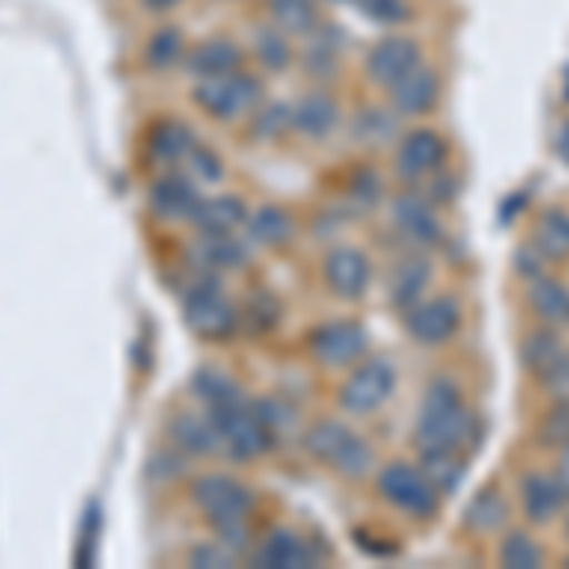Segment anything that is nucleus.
Segmentation results:
<instances>
[{"label": "nucleus", "instance_id": "nucleus-1", "mask_svg": "<svg viewBox=\"0 0 569 569\" xmlns=\"http://www.w3.org/2000/svg\"><path fill=\"white\" fill-rule=\"evenodd\" d=\"M479 418L467 410L460 383L452 376H433L426 395H421L415 445L418 452H463L479 448Z\"/></svg>", "mask_w": 569, "mask_h": 569}, {"label": "nucleus", "instance_id": "nucleus-2", "mask_svg": "<svg viewBox=\"0 0 569 569\" xmlns=\"http://www.w3.org/2000/svg\"><path fill=\"white\" fill-rule=\"evenodd\" d=\"M179 305H182V319H187V327L194 330L198 338L224 342V338H232L236 330H240V308L224 297L220 273L201 270L194 262L182 270Z\"/></svg>", "mask_w": 569, "mask_h": 569}, {"label": "nucleus", "instance_id": "nucleus-3", "mask_svg": "<svg viewBox=\"0 0 569 569\" xmlns=\"http://www.w3.org/2000/svg\"><path fill=\"white\" fill-rule=\"evenodd\" d=\"M220 429V445H224V456H232L236 463H251L259 456L270 452L278 445V437L270 433V426L259 418V410L247 399H236L220 410H209Z\"/></svg>", "mask_w": 569, "mask_h": 569}, {"label": "nucleus", "instance_id": "nucleus-4", "mask_svg": "<svg viewBox=\"0 0 569 569\" xmlns=\"http://www.w3.org/2000/svg\"><path fill=\"white\" fill-rule=\"evenodd\" d=\"M194 103L217 122H240L262 103V84L251 72H224V77H209L194 84Z\"/></svg>", "mask_w": 569, "mask_h": 569}, {"label": "nucleus", "instance_id": "nucleus-5", "mask_svg": "<svg viewBox=\"0 0 569 569\" xmlns=\"http://www.w3.org/2000/svg\"><path fill=\"white\" fill-rule=\"evenodd\" d=\"M376 490L380 498L395 505L399 512H407L410 520H433L440 509L437 486L426 479L418 463H388L376 475Z\"/></svg>", "mask_w": 569, "mask_h": 569}, {"label": "nucleus", "instance_id": "nucleus-6", "mask_svg": "<svg viewBox=\"0 0 569 569\" xmlns=\"http://www.w3.org/2000/svg\"><path fill=\"white\" fill-rule=\"evenodd\" d=\"M395 383H399V372L388 357H361L357 369L338 388V407L353 418H369L395 395Z\"/></svg>", "mask_w": 569, "mask_h": 569}, {"label": "nucleus", "instance_id": "nucleus-7", "mask_svg": "<svg viewBox=\"0 0 569 569\" xmlns=\"http://www.w3.org/2000/svg\"><path fill=\"white\" fill-rule=\"evenodd\" d=\"M190 501H194V509L213 528L240 525V520L251 517V509H254V493L247 490L240 479L220 475V471L198 475L194 486H190Z\"/></svg>", "mask_w": 569, "mask_h": 569}, {"label": "nucleus", "instance_id": "nucleus-8", "mask_svg": "<svg viewBox=\"0 0 569 569\" xmlns=\"http://www.w3.org/2000/svg\"><path fill=\"white\" fill-rule=\"evenodd\" d=\"M308 350L323 369H350L369 353V335H365L357 319H327V323L311 330Z\"/></svg>", "mask_w": 569, "mask_h": 569}, {"label": "nucleus", "instance_id": "nucleus-9", "mask_svg": "<svg viewBox=\"0 0 569 569\" xmlns=\"http://www.w3.org/2000/svg\"><path fill=\"white\" fill-rule=\"evenodd\" d=\"M448 160V141L437 130H410L395 149V176L410 187H418L421 179H429L433 171L445 168Z\"/></svg>", "mask_w": 569, "mask_h": 569}, {"label": "nucleus", "instance_id": "nucleus-10", "mask_svg": "<svg viewBox=\"0 0 569 569\" xmlns=\"http://www.w3.org/2000/svg\"><path fill=\"white\" fill-rule=\"evenodd\" d=\"M463 323V311L452 297H429L418 300L415 308H407V335L418 346H445L456 338V330Z\"/></svg>", "mask_w": 569, "mask_h": 569}, {"label": "nucleus", "instance_id": "nucleus-11", "mask_svg": "<svg viewBox=\"0 0 569 569\" xmlns=\"http://www.w3.org/2000/svg\"><path fill=\"white\" fill-rule=\"evenodd\" d=\"M391 224L402 240L415 247H437L445 240V224H440L433 201L426 194H418V190H407V194H399L391 201Z\"/></svg>", "mask_w": 569, "mask_h": 569}, {"label": "nucleus", "instance_id": "nucleus-12", "mask_svg": "<svg viewBox=\"0 0 569 569\" xmlns=\"http://www.w3.org/2000/svg\"><path fill=\"white\" fill-rule=\"evenodd\" d=\"M168 437L187 460H213V456L224 452L220 429L209 410H179V415H171Z\"/></svg>", "mask_w": 569, "mask_h": 569}, {"label": "nucleus", "instance_id": "nucleus-13", "mask_svg": "<svg viewBox=\"0 0 569 569\" xmlns=\"http://www.w3.org/2000/svg\"><path fill=\"white\" fill-rule=\"evenodd\" d=\"M323 281L335 297L361 300L365 289H369V281H372L369 254L357 251V247H330L327 259H323Z\"/></svg>", "mask_w": 569, "mask_h": 569}, {"label": "nucleus", "instance_id": "nucleus-14", "mask_svg": "<svg viewBox=\"0 0 569 569\" xmlns=\"http://www.w3.org/2000/svg\"><path fill=\"white\" fill-rule=\"evenodd\" d=\"M566 486L558 482L555 471H528L520 479V512L528 517V525H550L566 512Z\"/></svg>", "mask_w": 569, "mask_h": 569}, {"label": "nucleus", "instance_id": "nucleus-15", "mask_svg": "<svg viewBox=\"0 0 569 569\" xmlns=\"http://www.w3.org/2000/svg\"><path fill=\"white\" fill-rule=\"evenodd\" d=\"M421 66V50L415 39H380L369 50V61H365V72H369V80L376 88H395L402 77H407L410 69Z\"/></svg>", "mask_w": 569, "mask_h": 569}, {"label": "nucleus", "instance_id": "nucleus-16", "mask_svg": "<svg viewBox=\"0 0 569 569\" xmlns=\"http://www.w3.org/2000/svg\"><path fill=\"white\" fill-rule=\"evenodd\" d=\"M198 182L187 176V171H163V176H156L152 179V187H149V206H152V213L156 217H163V220H190L194 217V209H198Z\"/></svg>", "mask_w": 569, "mask_h": 569}, {"label": "nucleus", "instance_id": "nucleus-17", "mask_svg": "<svg viewBox=\"0 0 569 569\" xmlns=\"http://www.w3.org/2000/svg\"><path fill=\"white\" fill-rule=\"evenodd\" d=\"M437 103H440V77L433 69H426V66L410 69L407 77L391 88V110L399 118L433 114Z\"/></svg>", "mask_w": 569, "mask_h": 569}, {"label": "nucleus", "instance_id": "nucleus-18", "mask_svg": "<svg viewBox=\"0 0 569 569\" xmlns=\"http://www.w3.org/2000/svg\"><path fill=\"white\" fill-rule=\"evenodd\" d=\"M254 566H270V569H308L319 562V555L311 550L308 539H300L289 528H273L270 536H262V543L251 555Z\"/></svg>", "mask_w": 569, "mask_h": 569}, {"label": "nucleus", "instance_id": "nucleus-19", "mask_svg": "<svg viewBox=\"0 0 569 569\" xmlns=\"http://www.w3.org/2000/svg\"><path fill=\"white\" fill-rule=\"evenodd\" d=\"M190 262L201 266L209 273H232V270H243L251 262V247L240 240V232L232 236H206L198 232L194 247H190Z\"/></svg>", "mask_w": 569, "mask_h": 569}, {"label": "nucleus", "instance_id": "nucleus-20", "mask_svg": "<svg viewBox=\"0 0 569 569\" xmlns=\"http://www.w3.org/2000/svg\"><path fill=\"white\" fill-rule=\"evenodd\" d=\"M247 217H251V209H247L243 198L217 194V198H201L198 201L190 224H194L198 232H206V236H232V232H243Z\"/></svg>", "mask_w": 569, "mask_h": 569}, {"label": "nucleus", "instance_id": "nucleus-21", "mask_svg": "<svg viewBox=\"0 0 569 569\" xmlns=\"http://www.w3.org/2000/svg\"><path fill=\"white\" fill-rule=\"evenodd\" d=\"M338 103L327 96V91H308V96L297 99V107H292V130L300 137H308V141H323L338 130Z\"/></svg>", "mask_w": 569, "mask_h": 569}, {"label": "nucleus", "instance_id": "nucleus-22", "mask_svg": "<svg viewBox=\"0 0 569 569\" xmlns=\"http://www.w3.org/2000/svg\"><path fill=\"white\" fill-rule=\"evenodd\" d=\"M429 281H433V266H429V259H421V254L402 259L391 273V308L407 311V308H415L418 300H426Z\"/></svg>", "mask_w": 569, "mask_h": 569}, {"label": "nucleus", "instance_id": "nucleus-23", "mask_svg": "<svg viewBox=\"0 0 569 569\" xmlns=\"http://www.w3.org/2000/svg\"><path fill=\"white\" fill-rule=\"evenodd\" d=\"M528 308L539 323L547 327H569V289L562 281L555 278H531V289H528Z\"/></svg>", "mask_w": 569, "mask_h": 569}, {"label": "nucleus", "instance_id": "nucleus-24", "mask_svg": "<svg viewBox=\"0 0 569 569\" xmlns=\"http://www.w3.org/2000/svg\"><path fill=\"white\" fill-rule=\"evenodd\" d=\"M297 236V220L284 206H259L247 217V240L262 247H284Z\"/></svg>", "mask_w": 569, "mask_h": 569}, {"label": "nucleus", "instance_id": "nucleus-25", "mask_svg": "<svg viewBox=\"0 0 569 569\" xmlns=\"http://www.w3.org/2000/svg\"><path fill=\"white\" fill-rule=\"evenodd\" d=\"M194 144H198L194 133H190L182 122H171V118L168 122H156L149 133V156L160 163V168H179Z\"/></svg>", "mask_w": 569, "mask_h": 569}, {"label": "nucleus", "instance_id": "nucleus-26", "mask_svg": "<svg viewBox=\"0 0 569 569\" xmlns=\"http://www.w3.org/2000/svg\"><path fill=\"white\" fill-rule=\"evenodd\" d=\"M187 69L194 80H209V77H224V72H236L240 69V50L224 39H209L190 50L187 58Z\"/></svg>", "mask_w": 569, "mask_h": 569}, {"label": "nucleus", "instance_id": "nucleus-27", "mask_svg": "<svg viewBox=\"0 0 569 569\" xmlns=\"http://www.w3.org/2000/svg\"><path fill=\"white\" fill-rule=\"evenodd\" d=\"M531 247H536L547 262L569 259V213L566 209H547V213H539L536 232H531Z\"/></svg>", "mask_w": 569, "mask_h": 569}, {"label": "nucleus", "instance_id": "nucleus-28", "mask_svg": "<svg viewBox=\"0 0 569 569\" xmlns=\"http://www.w3.org/2000/svg\"><path fill=\"white\" fill-rule=\"evenodd\" d=\"M562 353H569V346L562 342V335H558V327H536L525 335V342H520V361H525V369L531 376L547 372L550 365L558 361Z\"/></svg>", "mask_w": 569, "mask_h": 569}, {"label": "nucleus", "instance_id": "nucleus-29", "mask_svg": "<svg viewBox=\"0 0 569 569\" xmlns=\"http://www.w3.org/2000/svg\"><path fill=\"white\" fill-rule=\"evenodd\" d=\"M505 520H509V501H505V493L498 486H486V490L475 493V501L467 505V512H463L467 531H479V536L505 528Z\"/></svg>", "mask_w": 569, "mask_h": 569}, {"label": "nucleus", "instance_id": "nucleus-30", "mask_svg": "<svg viewBox=\"0 0 569 569\" xmlns=\"http://www.w3.org/2000/svg\"><path fill=\"white\" fill-rule=\"evenodd\" d=\"M190 391H194V399L206 410H220V407H228V402L243 399L240 388L232 383V376H224L220 369H213V365H206V369H198L190 376Z\"/></svg>", "mask_w": 569, "mask_h": 569}, {"label": "nucleus", "instance_id": "nucleus-31", "mask_svg": "<svg viewBox=\"0 0 569 569\" xmlns=\"http://www.w3.org/2000/svg\"><path fill=\"white\" fill-rule=\"evenodd\" d=\"M353 437V429L346 426V421H338V418H319L316 426L305 433V448H308V456L311 460H319V463H327L335 460L338 452H342V445Z\"/></svg>", "mask_w": 569, "mask_h": 569}, {"label": "nucleus", "instance_id": "nucleus-32", "mask_svg": "<svg viewBox=\"0 0 569 569\" xmlns=\"http://www.w3.org/2000/svg\"><path fill=\"white\" fill-rule=\"evenodd\" d=\"M418 467L426 471V479L437 486V493H456V486L463 482V460L460 452H418Z\"/></svg>", "mask_w": 569, "mask_h": 569}, {"label": "nucleus", "instance_id": "nucleus-33", "mask_svg": "<svg viewBox=\"0 0 569 569\" xmlns=\"http://www.w3.org/2000/svg\"><path fill=\"white\" fill-rule=\"evenodd\" d=\"M270 16H273V27L289 34H308L311 27H319L316 0H270Z\"/></svg>", "mask_w": 569, "mask_h": 569}, {"label": "nucleus", "instance_id": "nucleus-34", "mask_svg": "<svg viewBox=\"0 0 569 569\" xmlns=\"http://www.w3.org/2000/svg\"><path fill=\"white\" fill-rule=\"evenodd\" d=\"M395 110H380V107H365L361 114H357L353 122V137L361 144H372V149H380V144H391L395 141Z\"/></svg>", "mask_w": 569, "mask_h": 569}, {"label": "nucleus", "instance_id": "nucleus-35", "mask_svg": "<svg viewBox=\"0 0 569 569\" xmlns=\"http://www.w3.org/2000/svg\"><path fill=\"white\" fill-rule=\"evenodd\" d=\"M278 319H281L278 297L266 289H254L251 297H247V305L240 308V327L254 330V335H270V330L278 327Z\"/></svg>", "mask_w": 569, "mask_h": 569}, {"label": "nucleus", "instance_id": "nucleus-36", "mask_svg": "<svg viewBox=\"0 0 569 569\" xmlns=\"http://www.w3.org/2000/svg\"><path fill=\"white\" fill-rule=\"evenodd\" d=\"M501 566L509 569H539L543 566V547L528 536V531H509L501 539V550H498Z\"/></svg>", "mask_w": 569, "mask_h": 569}, {"label": "nucleus", "instance_id": "nucleus-37", "mask_svg": "<svg viewBox=\"0 0 569 569\" xmlns=\"http://www.w3.org/2000/svg\"><path fill=\"white\" fill-rule=\"evenodd\" d=\"M372 448H369V440H361V437H350L342 445V452L335 456V460H330V467H335L338 475H342V479H365V475L372 471Z\"/></svg>", "mask_w": 569, "mask_h": 569}, {"label": "nucleus", "instance_id": "nucleus-38", "mask_svg": "<svg viewBox=\"0 0 569 569\" xmlns=\"http://www.w3.org/2000/svg\"><path fill=\"white\" fill-rule=\"evenodd\" d=\"M335 61H338V31H330V27H311L305 66L311 72H327V69H335Z\"/></svg>", "mask_w": 569, "mask_h": 569}, {"label": "nucleus", "instance_id": "nucleus-39", "mask_svg": "<svg viewBox=\"0 0 569 569\" xmlns=\"http://www.w3.org/2000/svg\"><path fill=\"white\" fill-rule=\"evenodd\" d=\"M254 122H251V133L259 137V141H278L281 133L292 130V110L284 103H259L251 110Z\"/></svg>", "mask_w": 569, "mask_h": 569}, {"label": "nucleus", "instance_id": "nucleus-40", "mask_svg": "<svg viewBox=\"0 0 569 569\" xmlns=\"http://www.w3.org/2000/svg\"><path fill=\"white\" fill-rule=\"evenodd\" d=\"M254 58H259L262 66L273 69V72L289 69L292 50H289V39H284V31H273V27L259 31V39H254Z\"/></svg>", "mask_w": 569, "mask_h": 569}, {"label": "nucleus", "instance_id": "nucleus-41", "mask_svg": "<svg viewBox=\"0 0 569 569\" xmlns=\"http://www.w3.org/2000/svg\"><path fill=\"white\" fill-rule=\"evenodd\" d=\"M149 66L152 69H171L176 61H182V34L176 27H163V31H156L149 39Z\"/></svg>", "mask_w": 569, "mask_h": 569}, {"label": "nucleus", "instance_id": "nucleus-42", "mask_svg": "<svg viewBox=\"0 0 569 569\" xmlns=\"http://www.w3.org/2000/svg\"><path fill=\"white\" fill-rule=\"evenodd\" d=\"M536 437L543 448H562L566 445L569 440V399H558L555 407L547 410L543 421H539V429H536Z\"/></svg>", "mask_w": 569, "mask_h": 569}, {"label": "nucleus", "instance_id": "nucleus-43", "mask_svg": "<svg viewBox=\"0 0 569 569\" xmlns=\"http://www.w3.org/2000/svg\"><path fill=\"white\" fill-rule=\"evenodd\" d=\"M179 168L187 171L194 182H220V176H224V163H220V156L213 149H206V144H194Z\"/></svg>", "mask_w": 569, "mask_h": 569}, {"label": "nucleus", "instance_id": "nucleus-44", "mask_svg": "<svg viewBox=\"0 0 569 569\" xmlns=\"http://www.w3.org/2000/svg\"><path fill=\"white\" fill-rule=\"evenodd\" d=\"M346 194H350L353 206L372 209L376 201L383 198V182H380V176H376L372 168H357L353 176H350V187H346Z\"/></svg>", "mask_w": 569, "mask_h": 569}, {"label": "nucleus", "instance_id": "nucleus-45", "mask_svg": "<svg viewBox=\"0 0 569 569\" xmlns=\"http://www.w3.org/2000/svg\"><path fill=\"white\" fill-rule=\"evenodd\" d=\"M182 467H187V456H182L176 445H163V448H156V456L149 460V479L168 486V482L179 479Z\"/></svg>", "mask_w": 569, "mask_h": 569}, {"label": "nucleus", "instance_id": "nucleus-46", "mask_svg": "<svg viewBox=\"0 0 569 569\" xmlns=\"http://www.w3.org/2000/svg\"><path fill=\"white\" fill-rule=\"evenodd\" d=\"M357 8H361V12L380 27H399V23L410 20L407 0H357Z\"/></svg>", "mask_w": 569, "mask_h": 569}, {"label": "nucleus", "instance_id": "nucleus-47", "mask_svg": "<svg viewBox=\"0 0 569 569\" xmlns=\"http://www.w3.org/2000/svg\"><path fill=\"white\" fill-rule=\"evenodd\" d=\"M187 562H190V566H198V569H213V566H232V562H236V555H232V550H228L224 543H220V539H209V543L190 547Z\"/></svg>", "mask_w": 569, "mask_h": 569}, {"label": "nucleus", "instance_id": "nucleus-48", "mask_svg": "<svg viewBox=\"0 0 569 569\" xmlns=\"http://www.w3.org/2000/svg\"><path fill=\"white\" fill-rule=\"evenodd\" d=\"M539 380H543V388L555 395V399H569V353L558 357L547 372H539Z\"/></svg>", "mask_w": 569, "mask_h": 569}, {"label": "nucleus", "instance_id": "nucleus-49", "mask_svg": "<svg viewBox=\"0 0 569 569\" xmlns=\"http://www.w3.org/2000/svg\"><path fill=\"white\" fill-rule=\"evenodd\" d=\"M543 262H547V259H543V254H539L531 243H528V247H520V254H517V270L525 273V278H539V273H543Z\"/></svg>", "mask_w": 569, "mask_h": 569}, {"label": "nucleus", "instance_id": "nucleus-50", "mask_svg": "<svg viewBox=\"0 0 569 569\" xmlns=\"http://www.w3.org/2000/svg\"><path fill=\"white\" fill-rule=\"evenodd\" d=\"M558 482H562L566 486V493H569V440H566V445H562V456H558Z\"/></svg>", "mask_w": 569, "mask_h": 569}, {"label": "nucleus", "instance_id": "nucleus-51", "mask_svg": "<svg viewBox=\"0 0 569 569\" xmlns=\"http://www.w3.org/2000/svg\"><path fill=\"white\" fill-rule=\"evenodd\" d=\"M558 156L569 163V122L562 126V133H558Z\"/></svg>", "mask_w": 569, "mask_h": 569}, {"label": "nucleus", "instance_id": "nucleus-52", "mask_svg": "<svg viewBox=\"0 0 569 569\" xmlns=\"http://www.w3.org/2000/svg\"><path fill=\"white\" fill-rule=\"evenodd\" d=\"M144 4L152 8V12H168V8H176V4H182V0H144Z\"/></svg>", "mask_w": 569, "mask_h": 569}, {"label": "nucleus", "instance_id": "nucleus-53", "mask_svg": "<svg viewBox=\"0 0 569 569\" xmlns=\"http://www.w3.org/2000/svg\"><path fill=\"white\" fill-rule=\"evenodd\" d=\"M566 539H569V512H566Z\"/></svg>", "mask_w": 569, "mask_h": 569}, {"label": "nucleus", "instance_id": "nucleus-54", "mask_svg": "<svg viewBox=\"0 0 569 569\" xmlns=\"http://www.w3.org/2000/svg\"><path fill=\"white\" fill-rule=\"evenodd\" d=\"M566 80H569V69H566ZM566 99H569V84H566Z\"/></svg>", "mask_w": 569, "mask_h": 569}, {"label": "nucleus", "instance_id": "nucleus-55", "mask_svg": "<svg viewBox=\"0 0 569 569\" xmlns=\"http://www.w3.org/2000/svg\"><path fill=\"white\" fill-rule=\"evenodd\" d=\"M566 566H569V558H566Z\"/></svg>", "mask_w": 569, "mask_h": 569}]
</instances>
